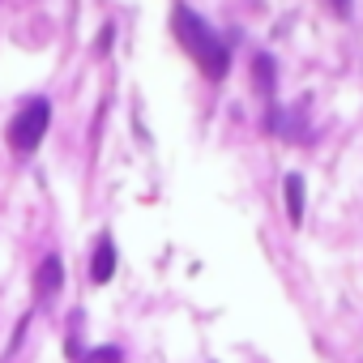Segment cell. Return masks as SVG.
<instances>
[{"label": "cell", "instance_id": "6da1fadb", "mask_svg": "<svg viewBox=\"0 0 363 363\" xmlns=\"http://www.w3.org/2000/svg\"><path fill=\"white\" fill-rule=\"evenodd\" d=\"M171 30H175V39L184 43V52L218 82V77H227V69H231V56H227V48H223V39L210 30V22L206 18H197L193 9H184L179 5L175 13H171Z\"/></svg>", "mask_w": 363, "mask_h": 363}, {"label": "cell", "instance_id": "3957f363", "mask_svg": "<svg viewBox=\"0 0 363 363\" xmlns=\"http://www.w3.org/2000/svg\"><path fill=\"white\" fill-rule=\"evenodd\" d=\"M60 286H65V261L56 252H48L39 261V269H35V299L39 303H52L60 295Z\"/></svg>", "mask_w": 363, "mask_h": 363}, {"label": "cell", "instance_id": "5b68a950", "mask_svg": "<svg viewBox=\"0 0 363 363\" xmlns=\"http://www.w3.org/2000/svg\"><path fill=\"white\" fill-rule=\"evenodd\" d=\"M282 193H286V218H291V227H299L303 223V175H286Z\"/></svg>", "mask_w": 363, "mask_h": 363}, {"label": "cell", "instance_id": "7a4b0ae2", "mask_svg": "<svg viewBox=\"0 0 363 363\" xmlns=\"http://www.w3.org/2000/svg\"><path fill=\"white\" fill-rule=\"evenodd\" d=\"M48 124H52V103L48 99H26L22 111L9 120V145H13V154L39 150V141L48 137Z\"/></svg>", "mask_w": 363, "mask_h": 363}, {"label": "cell", "instance_id": "277c9868", "mask_svg": "<svg viewBox=\"0 0 363 363\" xmlns=\"http://www.w3.org/2000/svg\"><path fill=\"white\" fill-rule=\"evenodd\" d=\"M111 274H116V240H111V235H99L94 261H90V278H94V286H107Z\"/></svg>", "mask_w": 363, "mask_h": 363}, {"label": "cell", "instance_id": "52a82bcc", "mask_svg": "<svg viewBox=\"0 0 363 363\" xmlns=\"http://www.w3.org/2000/svg\"><path fill=\"white\" fill-rule=\"evenodd\" d=\"M86 363H120V350L116 346H99V350L86 354Z\"/></svg>", "mask_w": 363, "mask_h": 363}, {"label": "cell", "instance_id": "8992f818", "mask_svg": "<svg viewBox=\"0 0 363 363\" xmlns=\"http://www.w3.org/2000/svg\"><path fill=\"white\" fill-rule=\"evenodd\" d=\"M252 73H257V90L269 99V90H274V60L269 56H257L252 60Z\"/></svg>", "mask_w": 363, "mask_h": 363}]
</instances>
